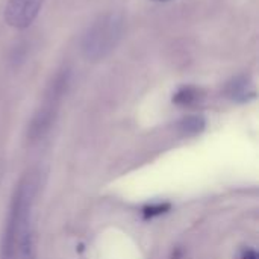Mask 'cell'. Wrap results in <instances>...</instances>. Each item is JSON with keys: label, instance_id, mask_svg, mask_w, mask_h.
Here are the masks:
<instances>
[{"label": "cell", "instance_id": "obj_10", "mask_svg": "<svg viewBox=\"0 0 259 259\" xmlns=\"http://www.w3.org/2000/svg\"><path fill=\"white\" fill-rule=\"evenodd\" d=\"M241 259H259L258 256V252L255 250V249H244L243 252H241Z\"/></svg>", "mask_w": 259, "mask_h": 259}, {"label": "cell", "instance_id": "obj_7", "mask_svg": "<svg viewBox=\"0 0 259 259\" xmlns=\"http://www.w3.org/2000/svg\"><path fill=\"white\" fill-rule=\"evenodd\" d=\"M205 97V91L200 88V87H196V85H182L179 87L173 97H171V102L178 106H194L197 103H200Z\"/></svg>", "mask_w": 259, "mask_h": 259}, {"label": "cell", "instance_id": "obj_8", "mask_svg": "<svg viewBox=\"0 0 259 259\" xmlns=\"http://www.w3.org/2000/svg\"><path fill=\"white\" fill-rule=\"evenodd\" d=\"M206 127V120L202 115H187L179 120L178 131L182 137H196Z\"/></svg>", "mask_w": 259, "mask_h": 259}, {"label": "cell", "instance_id": "obj_1", "mask_svg": "<svg viewBox=\"0 0 259 259\" xmlns=\"http://www.w3.org/2000/svg\"><path fill=\"white\" fill-rule=\"evenodd\" d=\"M36 184L32 175H26L17 184L8 208L6 222L0 240V259H17L18 235L24 222L32 215Z\"/></svg>", "mask_w": 259, "mask_h": 259}, {"label": "cell", "instance_id": "obj_11", "mask_svg": "<svg viewBox=\"0 0 259 259\" xmlns=\"http://www.w3.org/2000/svg\"><path fill=\"white\" fill-rule=\"evenodd\" d=\"M152 2H158V3H165V2H171V0H152Z\"/></svg>", "mask_w": 259, "mask_h": 259}, {"label": "cell", "instance_id": "obj_3", "mask_svg": "<svg viewBox=\"0 0 259 259\" xmlns=\"http://www.w3.org/2000/svg\"><path fill=\"white\" fill-rule=\"evenodd\" d=\"M70 85V71L67 68L59 70L52 82L47 87V91L44 94V102L32 117L29 127H27V140L30 143L41 140L52 127L56 118L58 108L61 105V100L64 94L67 93V88Z\"/></svg>", "mask_w": 259, "mask_h": 259}, {"label": "cell", "instance_id": "obj_5", "mask_svg": "<svg viewBox=\"0 0 259 259\" xmlns=\"http://www.w3.org/2000/svg\"><path fill=\"white\" fill-rule=\"evenodd\" d=\"M225 96L234 102L246 103L256 97V90L252 79L246 74L232 77L225 87Z\"/></svg>", "mask_w": 259, "mask_h": 259}, {"label": "cell", "instance_id": "obj_9", "mask_svg": "<svg viewBox=\"0 0 259 259\" xmlns=\"http://www.w3.org/2000/svg\"><path fill=\"white\" fill-rule=\"evenodd\" d=\"M171 209V205L168 202H159V203H150L143 206L141 209V215L144 220H153L156 217H161L164 214H167Z\"/></svg>", "mask_w": 259, "mask_h": 259}, {"label": "cell", "instance_id": "obj_6", "mask_svg": "<svg viewBox=\"0 0 259 259\" xmlns=\"http://www.w3.org/2000/svg\"><path fill=\"white\" fill-rule=\"evenodd\" d=\"M17 259H36V244L35 232L32 225V215L24 222L17 244Z\"/></svg>", "mask_w": 259, "mask_h": 259}, {"label": "cell", "instance_id": "obj_4", "mask_svg": "<svg viewBox=\"0 0 259 259\" xmlns=\"http://www.w3.org/2000/svg\"><path fill=\"white\" fill-rule=\"evenodd\" d=\"M44 0H8L5 21L14 29L29 27L38 17Z\"/></svg>", "mask_w": 259, "mask_h": 259}, {"label": "cell", "instance_id": "obj_2", "mask_svg": "<svg viewBox=\"0 0 259 259\" xmlns=\"http://www.w3.org/2000/svg\"><path fill=\"white\" fill-rule=\"evenodd\" d=\"M124 29L123 15L118 12H105L99 15L83 32L80 50L87 61L99 62L112 53L121 39Z\"/></svg>", "mask_w": 259, "mask_h": 259}]
</instances>
